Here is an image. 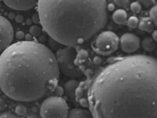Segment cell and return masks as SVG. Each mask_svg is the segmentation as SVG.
Segmentation results:
<instances>
[{
	"instance_id": "cell-16",
	"label": "cell",
	"mask_w": 157,
	"mask_h": 118,
	"mask_svg": "<svg viewBox=\"0 0 157 118\" xmlns=\"http://www.w3.org/2000/svg\"><path fill=\"white\" fill-rule=\"evenodd\" d=\"M88 57H89L88 52L85 50H80L77 53L76 57H75V64L77 66L80 68V65L85 64L88 60Z\"/></svg>"
},
{
	"instance_id": "cell-3",
	"label": "cell",
	"mask_w": 157,
	"mask_h": 118,
	"mask_svg": "<svg viewBox=\"0 0 157 118\" xmlns=\"http://www.w3.org/2000/svg\"><path fill=\"white\" fill-rule=\"evenodd\" d=\"M106 1H39L43 30L65 47L82 44L96 36L108 22Z\"/></svg>"
},
{
	"instance_id": "cell-15",
	"label": "cell",
	"mask_w": 157,
	"mask_h": 118,
	"mask_svg": "<svg viewBox=\"0 0 157 118\" xmlns=\"http://www.w3.org/2000/svg\"><path fill=\"white\" fill-rule=\"evenodd\" d=\"M141 46L145 51L152 52L156 48V43L151 37H146L141 42Z\"/></svg>"
},
{
	"instance_id": "cell-28",
	"label": "cell",
	"mask_w": 157,
	"mask_h": 118,
	"mask_svg": "<svg viewBox=\"0 0 157 118\" xmlns=\"http://www.w3.org/2000/svg\"><path fill=\"white\" fill-rule=\"evenodd\" d=\"M26 118H42V117L40 116H39V115L35 114V113H32V114L29 115V116H28Z\"/></svg>"
},
{
	"instance_id": "cell-19",
	"label": "cell",
	"mask_w": 157,
	"mask_h": 118,
	"mask_svg": "<svg viewBox=\"0 0 157 118\" xmlns=\"http://www.w3.org/2000/svg\"><path fill=\"white\" fill-rule=\"evenodd\" d=\"M149 18L152 19L154 25L157 27V4L153 6L149 11Z\"/></svg>"
},
{
	"instance_id": "cell-18",
	"label": "cell",
	"mask_w": 157,
	"mask_h": 118,
	"mask_svg": "<svg viewBox=\"0 0 157 118\" xmlns=\"http://www.w3.org/2000/svg\"><path fill=\"white\" fill-rule=\"evenodd\" d=\"M27 108L23 104H18L15 108V113L18 116H25V115L27 114Z\"/></svg>"
},
{
	"instance_id": "cell-17",
	"label": "cell",
	"mask_w": 157,
	"mask_h": 118,
	"mask_svg": "<svg viewBox=\"0 0 157 118\" xmlns=\"http://www.w3.org/2000/svg\"><path fill=\"white\" fill-rule=\"evenodd\" d=\"M139 22L140 21L138 20V18L137 17L131 16L127 19V25L130 29H136V28L138 27Z\"/></svg>"
},
{
	"instance_id": "cell-29",
	"label": "cell",
	"mask_w": 157,
	"mask_h": 118,
	"mask_svg": "<svg viewBox=\"0 0 157 118\" xmlns=\"http://www.w3.org/2000/svg\"><path fill=\"white\" fill-rule=\"evenodd\" d=\"M22 20H23V18L21 15H18V16L16 17V22H21Z\"/></svg>"
},
{
	"instance_id": "cell-27",
	"label": "cell",
	"mask_w": 157,
	"mask_h": 118,
	"mask_svg": "<svg viewBox=\"0 0 157 118\" xmlns=\"http://www.w3.org/2000/svg\"><path fill=\"white\" fill-rule=\"evenodd\" d=\"M152 39H154V41L155 42V43H157V29L156 30H154L153 32H152Z\"/></svg>"
},
{
	"instance_id": "cell-26",
	"label": "cell",
	"mask_w": 157,
	"mask_h": 118,
	"mask_svg": "<svg viewBox=\"0 0 157 118\" xmlns=\"http://www.w3.org/2000/svg\"><path fill=\"white\" fill-rule=\"evenodd\" d=\"M115 8H116V5L114 3H108L107 5V9L109 11L114 10Z\"/></svg>"
},
{
	"instance_id": "cell-4",
	"label": "cell",
	"mask_w": 157,
	"mask_h": 118,
	"mask_svg": "<svg viewBox=\"0 0 157 118\" xmlns=\"http://www.w3.org/2000/svg\"><path fill=\"white\" fill-rule=\"evenodd\" d=\"M77 53L78 51L74 47H65L57 51L56 57L59 69L65 77L81 78L83 76L82 69L75 64Z\"/></svg>"
},
{
	"instance_id": "cell-24",
	"label": "cell",
	"mask_w": 157,
	"mask_h": 118,
	"mask_svg": "<svg viewBox=\"0 0 157 118\" xmlns=\"http://www.w3.org/2000/svg\"><path fill=\"white\" fill-rule=\"evenodd\" d=\"M6 108V103L3 98L0 97V111H2Z\"/></svg>"
},
{
	"instance_id": "cell-5",
	"label": "cell",
	"mask_w": 157,
	"mask_h": 118,
	"mask_svg": "<svg viewBox=\"0 0 157 118\" xmlns=\"http://www.w3.org/2000/svg\"><path fill=\"white\" fill-rule=\"evenodd\" d=\"M68 112V103L64 98L61 96H50L42 103L39 116L42 118H66Z\"/></svg>"
},
{
	"instance_id": "cell-25",
	"label": "cell",
	"mask_w": 157,
	"mask_h": 118,
	"mask_svg": "<svg viewBox=\"0 0 157 118\" xmlns=\"http://www.w3.org/2000/svg\"><path fill=\"white\" fill-rule=\"evenodd\" d=\"M16 36L17 39H23L25 37V34H24V32L22 31H18L16 33Z\"/></svg>"
},
{
	"instance_id": "cell-23",
	"label": "cell",
	"mask_w": 157,
	"mask_h": 118,
	"mask_svg": "<svg viewBox=\"0 0 157 118\" xmlns=\"http://www.w3.org/2000/svg\"><path fill=\"white\" fill-rule=\"evenodd\" d=\"M54 92H56V96H60V95H63V93H64V88H62L61 87L57 86L55 91H54Z\"/></svg>"
},
{
	"instance_id": "cell-9",
	"label": "cell",
	"mask_w": 157,
	"mask_h": 118,
	"mask_svg": "<svg viewBox=\"0 0 157 118\" xmlns=\"http://www.w3.org/2000/svg\"><path fill=\"white\" fill-rule=\"evenodd\" d=\"M88 91H89L88 80L79 82L78 88L75 91V101L84 109L89 108Z\"/></svg>"
},
{
	"instance_id": "cell-20",
	"label": "cell",
	"mask_w": 157,
	"mask_h": 118,
	"mask_svg": "<svg viewBox=\"0 0 157 118\" xmlns=\"http://www.w3.org/2000/svg\"><path fill=\"white\" fill-rule=\"evenodd\" d=\"M130 8L134 14H138L141 10V5L139 2H134L130 4Z\"/></svg>"
},
{
	"instance_id": "cell-6",
	"label": "cell",
	"mask_w": 157,
	"mask_h": 118,
	"mask_svg": "<svg viewBox=\"0 0 157 118\" xmlns=\"http://www.w3.org/2000/svg\"><path fill=\"white\" fill-rule=\"evenodd\" d=\"M91 47L94 51L99 55H110L120 47V38L114 32L105 31L97 36L92 42Z\"/></svg>"
},
{
	"instance_id": "cell-12",
	"label": "cell",
	"mask_w": 157,
	"mask_h": 118,
	"mask_svg": "<svg viewBox=\"0 0 157 118\" xmlns=\"http://www.w3.org/2000/svg\"><path fill=\"white\" fill-rule=\"evenodd\" d=\"M66 118H94L90 111L84 108H74L69 110Z\"/></svg>"
},
{
	"instance_id": "cell-30",
	"label": "cell",
	"mask_w": 157,
	"mask_h": 118,
	"mask_svg": "<svg viewBox=\"0 0 157 118\" xmlns=\"http://www.w3.org/2000/svg\"><path fill=\"white\" fill-rule=\"evenodd\" d=\"M142 3L145 4V5H146V6H148V5H150V4L153 3V2H144V1H143Z\"/></svg>"
},
{
	"instance_id": "cell-13",
	"label": "cell",
	"mask_w": 157,
	"mask_h": 118,
	"mask_svg": "<svg viewBox=\"0 0 157 118\" xmlns=\"http://www.w3.org/2000/svg\"><path fill=\"white\" fill-rule=\"evenodd\" d=\"M113 20L118 25H124L127 22V14L124 10L118 9L113 14Z\"/></svg>"
},
{
	"instance_id": "cell-7",
	"label": "cell",
	"mask_w": 157,
	"mask_h": 118,
	"mask_svg": "<svg viewBox=\"0 0 157 118\" xmlns=\"http://www.w3.org/2000/svg\"><path fill=\"white\" fill-rule=\"evenodd\" d=\"M13 35V28L9 20L0 16V53H2L10 46Z\"/></svg>"
},
{
	"instance_id": "cell-10",
	"label": "cell",
	"mask_w": 157,
	"mask_h": 118,
	"mask_svg": "<svg viewBox=\"0 0 157 118\" xmlns=\"http://www.w3.org/2000/svg\"><path fill=\"white\" fill-rule=\"evenodd\" d=\"M8 7L16 10H28L37 6V1H4Z\"/></svg>"
},
{
	"instance_id": "cell-1",
	"label": "cell",
	"mask_w": 157,
	"mask_h": 118,
	"mask_svg": "<svg viewBox=\"0 0 157 118\" xmlns=\"http://www.w3.org/2000/svg\"><path fill=\"white\" fill-rule=\"evenodd\" d=\"M94 118H157V58H111L87 79Z\"/></svg>"
},
{
	"instance_id": "cell-8",
	"label": "cell",
	"mask_w": 157,
	"mask_h": 118,
	"mask_svg": "<svg viewBox=\"0 0 157 118\" xmlns=\"http://www.w3.org/2000/svg\"><path fill=\"white\" fill-rule=\"evenodd\" d=\"M120 46L123 51L131 54L140 47V39L133 33H125L120 39Z\"/></svg>"
},
{
	"instance_id": "cell-21",
	"label": "cell",
	"mask_w": 157,
	"mask_h": 118,
	"mask_svg": "<svg viewBox=\"0 0 157 118\" xmlns=\"http://www.w3.org/2000/svg\"><path fill=\"white\" fill-rule=\"evenodd\" d=\"M30 32L32 35H34V36H38L40 33V29H39V28L38 27L37 25H34V26H32L30 29Z\"/></svg>"
},
{
	"instance_id": "cell-2",
	"label": "cell",
	"mask_w": 157,
	"mask_h": 118,
	"mask_svg": "<svg viewBox=\"0 0 157 118\" xmlns=\"http://www.w3.org/2000/svg\"><path fill=\"white\" fill-rule=\"evenodd\" d=\"M60 69L51 50L36 41L13 43L0 55V89L17 102L39 100L54 92Z\"/></svg>"
},
{
	"instance_id": "cell-11",
	"label": "cell",
	"mask_w": 157,
	"mask_h": 118,
	"mask_svg": "<svg viewBox=\"0 0 157 118\" xmlns=\"http://www.w3.org/2000/svg\"><path fill=\"white\" fill-rule=\"evenodd\" d=\"M79 82L75 81V80H71L68 82L65 83L64 86V91L65 95H67L68 98L71 102H76L75 101V91L78 88Z\"/></svg>"
},
{
	"instance_id": "cell-14",
	"label": "cell",
	"mask_w": 157,
	"mask_h": 118,
	"mask_svg": "<svg viewBox=\"0 0 157 118\" xmlns=\"http://www.w3.org/2000/svg\"><path fill=\"white\" fill-rule=\"evenodd\" d=\"M154 24L150 18H143L139 22L138 28L141 30L145 31L147 32H152L154 29Z\"/></svg>"
},
{
	"instance_id": "cell-22",
	"label": "cell",
	"mask_w": 157,
	"mask_h": 118,
	"mask_svg": "<svg viewBox=\"0 0 157 118\" xmlns=\"http://www.w3.org/2000/svg\"><path fill=\"white\" fill-rule=\"evenodd\" d=\"M114 4L119 7H124L129 4V1H115Z\"/></svg>"
}]
</instances>
